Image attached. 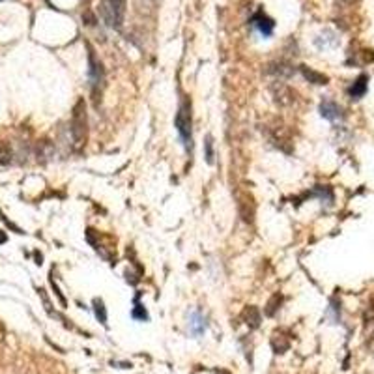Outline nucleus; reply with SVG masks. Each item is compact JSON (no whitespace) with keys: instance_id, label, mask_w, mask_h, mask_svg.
Here are the masks:
<instances>
[{"instance_id":"obj_1","label":"nucleus","mask_w":374,"mask_h":374,"mask_svg":"<svg viewBox=\"0 0 374 374\" xmlns=\"http://www.w3.org/2000/svg\"><path fill=\"white\" fill-rule=\"evenodd\" d=\"M124 8H125L124 0H103L99 6V12L109 26L120 28L124 21Z\"/></svg>"},{"instance_id":"obj_2","label":"nucleus","mask_w":374,"mask_h":374,"mask_svg":"<svg viewBox=\"0 0 374 374\" xmlns=\"http://www.w3.org/2000/svg\"><path fill=\"white\" fill-rule=\"evenodd\" d=\"M71 135L75 144H83L86 139V109L85 101L81 99L75 109H73V118H71Z\"/></svg>"},{"instance_id":"obj_3","label":"nucleus","mask_w":374,"mask_h":374,"mask_svg":"<svg viewBox=\"0 0 374 374\" xmlns=\"http://www.w3.org/2000/svg\"><path fill=\"white\" fill-rule=\"evenodd\" d=\"M176 129L180 133L183 144L187 146V142H191V112L187 109V103H183L176 114Z\"/></svg>"},{"instance_id":"obj_4","label":"nucleus","mask_w":374,"mask_h":374,"mask_svg":"<svg viewBox=\"0 0 374 374\" xmlns=\"http://www.w3.org/2000/svg\"><path fill=\"white\" fill-rule=\"evenodd\" d=\"M267 129H266V133H267V139L273 142L275 146H279L281 150H286L288 152L290 148L286 144H288V135H286V131H285V127L283 125H273V127H269V125H266Z\"/></svg>"},{"instance_id":"obj_5","label":"nucleus","mask_w":374,"mask_h":374,"mask_svg":"<svg viewBox=\"0 0 374 374\" xmlns=\"http://www.w3.org/2000/svg\"><path fill=\"white\" fill-rule=\"evenodd\" d=\"M271 94H273V101L277 105H281V107H286V105H290L294 101L292 90H290L288 86H285V83H281V81L271 86Z\"/></svg>"},{"instance_id":"obj_6","label":"nucleus","mask_w":374,"mask_h":374,"mask_svg":"<svg viewBox=\"0 0 374 374\" xmlns=\"http://www.w3.org/2000/svg\"><path fill=\"white\" fill-rule=\"evenodd\" d=\"M88 64H90V79H92V86L97 88V86L103 85L105 73H103V66H101V62L96 60V54H94V51H92V49H90V54H88Z\"/></svg>"},{"instance_id":"obj_7","label":"nucleus","mask_w":374,"mask_h":374,"mask_svg":"<svg viewBox=\"0 0 374 374\" xmlns=\"http://www.w3.org/2000/svg\"><path fill=\"white\" fill-rule=\"evenodd\" d=\"M320 114L331 122L342 118V110H340V107H338L335 101H329V99L322 101V105H320Z\"/></svg>"},{"instance_id":"obj_8","label":"nucleus","mask_w":374,"mask_h":374,"mask_svg":"<svg viewBox=\"0 0 374 374\" xmlns=\"http://www.w3.org/2000/svg\"><path fill=\"white\" fill-rule=\"evenodd\" d=\"M254 26L264 34V36H269L271 32H273V21L267 17V15H264V13H258L256 17H254Z\"/></svg>"},{"instance_id":"obj_9","label":"nucleus","mask_w":374,"mask_h":374,"mask_svg":"<svg viewBox=\"0 0 374 374\" xmlns=\"http://www.w3.org/2000/svg\"><path fill=\"white\" fill-rule=\"evenodd\" d=\"M302 73L305 75V79H307L309 83H313V85H326V83H327V77H326V75H322V73L314 71V70L307 68V66H302Z\"/></svg>"},{"instance_id":"obj_10","label":"nucleus","mask_w":374,"mask_h":374,"mask_svg":"<svg viewBox=\"0 0 374 374\" xmlns=\"http://www.w3.org/2000/svg\"><path fill=\"white\" fill-rule=\"evenodd\" d=\"M189 327H191V331L193 333H202L206 329V320H204V316L200 313H193L191 314V318H189Z\"/></svg>"},{"instance_id":"obj_11","label":"nucleus","mask_w":374,"mask_h":374,"mask_svg":"<svg viewBox=\"0 0 374 374\" xmlns=\"http://www.w3.org/2000/svg\"><path fill=\"white\" fill-rule=\"evenodd\" d=\"M365 92H367V77L363 75V77H359V79L354 83V86L350 88V96L357 99V97H361Z\"/></svg>"},{"instance_id":"obj_12","label":"nucleus","mask_w":374,"mask_h":374,"mask_svg":"<svg viewBox=\"0 0 374 374\" xmlns=\"http://www.w3.org/2000/svg\"><path fill=\"white\" fill-rule=\"evenodd\" d=\"M94 305H96V316L101 322H105V320H107V314H105V309H103V302H101V300H96Z\"/></svg>"},{"instance_id":"obj_13","label":"nucleus","mask_w":374,"mask_h":374,"mask_svg":"<svg viewBox=\"0 0 374 374\" xmlns=\"http://www.w3.org/2000/svg\"><path fill=\"white\" fill-rule=\"evenodd\" d=\"M206 154H208V161L212 163V161H214V152H212V137H208V141H206Z\"/></svg>"},{"instance_id":"obj_14","label":"nucleus","mask_w":374,"mask_h":374,"mask_svg":"<svg viewBox=\"0 0 374 374\" xmlns=\"http://www.w3.org/2000/svg\"><path fill=\"white\" fill-rule=\"evenodd\" d=\"M133 316H135V318H146L148 314H146V311L141 307V305H137V309L133 311Z\"/></svg>"},{"instance_id":"obj_15","label":"nucleus","mask_w":374,"mask_h":374,"mask_svg":"<svg viewBox=\"0 0 374 374\" xmlns=\"http://www.w3.org/2000/svg\"><path fill=\"white\" fill-rule=\"evenodd\" d=\"M4 242H6V234L0 230V243H4Z\"/></svg>"},{"instance_id":"obj_16","label":"nucleus","mask_w":374,"mask_h":374,"mask_svg":"<svg viewBox=\"0 0 374 374\" xmlns=\"http://www.w3.org/2000/svg\"><path fill=\"white\" fill-rule=\"evenodd\" d=\"M340 2H344V4H356V2H359V0H340Z\"/></svg>"}]
</instances>
